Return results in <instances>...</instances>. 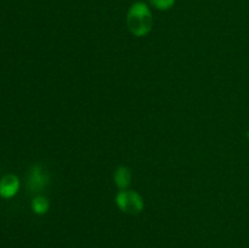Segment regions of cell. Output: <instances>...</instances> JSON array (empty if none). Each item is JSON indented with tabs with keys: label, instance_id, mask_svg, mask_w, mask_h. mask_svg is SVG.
I'll return each instance as SVG.
<instances>
[{
	"label": "cell",
	"instance_id": "cell-1",
	"mask_svg": "<svg viewBox=\"0 0 249 248\" xmlns=\"http://www.w3.org/2000/svg\"><path fill=\"white\" fill-rule=\"evenodd\" d=\"M126 27L134 36H145L152 31V12L145 2L138 1L131 5L126 15Z\"/></svg>",
	"mask_w": 249,
	"mask_h": 248
},
{
	"label": "cell",
	"instance_id": "cell-2",
	"mask_svg": "<svg viewBox=\"0 0 249 248\" xmlns=\"http://www.w3.org/2000/svg\"><path fill=\"white\" fill-rule=\"evenodd\" d=\"M116 204L123 213L129 215H136L141 213L145 207L142 196L136 191L121 190L116 196Z\"/></svg>",
	"mask_w": 249,
	"mask_h": 248
},
{
	"label": "cell",
	"instance_id": "cell-3",
	"mask_svg": "<svg viewBox=\"0 0 249 248\" xmlns=\"http://www.w3.org/2000/svg\"><path fill=\"white\" fill-rule=\"evenodd\" d=\"M50 177L40 164H36L29 169L27 177V189L31 194H40L48 187Z\"/></svg>",
	"mask_w": 249,
	"mask_h": 248
},
{
	"label": "cell",
	"instance_id": "cell-4",
	"mask_svg": "<svg viewBox=\"0 0 249 248\" xmlns=\"http://www.w3.org/2000/svg\"><path fill=\"white\" fill-rule=\"evenodd\" d=\"M19 189L18 177L14 174H6L0 180V196L2 198H11Z\"/></svg>",
	"mask_w": 249,
	"mask_h": 248
},
{
	"label": "cell",
	"instance_id": "cell-5",
	"mask_svg": "<svg viewBox=\"0 0 249 248\" xmlns=\"http://www.w3.org/2000/svg\"><path fill=\"white\" fill-rule=\"evenodd\" d=\"M131 170L125 165H121L118 169L114 172V184L119 190H126L131 184Z\"/></svg>",
	"mask_w": 249,
	"mask_h": 248
},
{
	"label": "cell",
	"instance_id": "cell-6",
	"mask_svg": "<svg viewBox=\"0 0 249 248\" xmlns=\"http://www.w3.org/2000/svg\"><path fill=\"white\" fill-rule=\"evenodd\" d=\"M49 207H50L49 199L44 196H36L32 201V209L34 213L39 214V215L45 214L49 211Z\"/></svg>",
	"mask_w": 249,
	"mask_h": 248
},
{
	"label": "cell",
	"instance_id": "cell-7",
	"mask_svg": "<svg viewBox=\"0 0 249 248\" xmlns=\"http://www.w3.org/2000/svg\"><path fill=\"white\" fill-rule=\"evenodd\" d=\"M150 2L155 9L160 10V11H167L174 6L175 0H150Z\"/></svg>",
	"mask_w": 249,
	"mask_h": 248
}]
</instances>
